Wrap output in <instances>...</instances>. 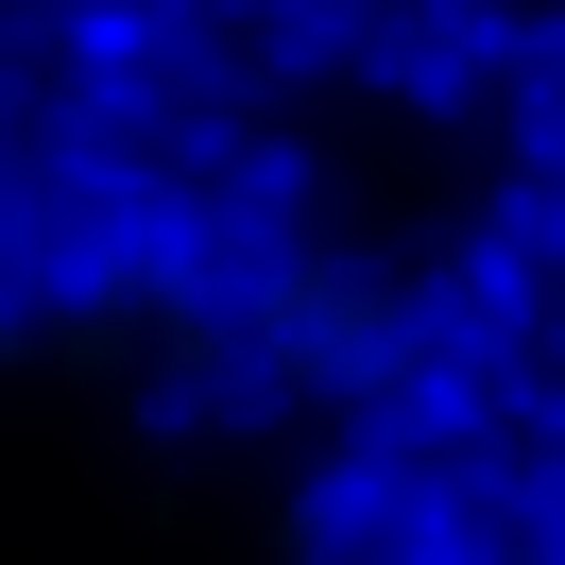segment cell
<instances>
[{
    "label": "cell",
    "mask_w": 565,
    "mask_h": 565,
    "mask_svg": "<svg viewBox=\"0 0 565 565\" xmlns=\"http://www.w3.org/2000/svg\"><path fill=\"white\" fill-rule=\"evenodd\" d=\"M446 565H565V531H480V548H446Z\"/></svg>",
    "instance_id": "cell-1"
}]
</instances>
